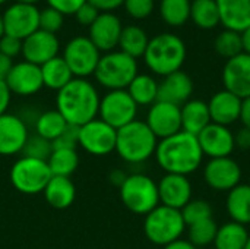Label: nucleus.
I'll use <instances>...</instances> for the list:
<instances>
[{
    "label": "nucleus",
    "mask_w": 250,
    "mask_h": 249,
    "mask_svg": "<svg viewBox=\"0 0 250 249\" xmlns=\"http://www.w3.org/2000/svg\"><path fill=\"white\" fill-rule=\"evenodd\" d=\"M154 157L166 173L189 176L201 167L205 156L198 138L180 131L168 138L160 139Z\"/></svg>",
    "instance_id": "1"
},
{
    "label": "nucleus",
    "mask_w": 250,
    "mask_h": 249,
    "mask_svg": "<svg viewBox=\"0 0 250 249\" xmlns=\"http://www.w3.org/2000/svg\"><path fill=\"white\" fill-rule=\"evenodd\" d=\"M100 100L101 97L92 82L85 78H73L57 91L56 110L67 125L79 128L98 117Z\"/></svg>",
    "instance_id": "2"
},
{
    "label": "nucleus",
    "mask_w": 250,
    "mask_h": 249,
    "mask_svg": "<svg viewBox=\"0 0 250 249\" xmlns=\"http://www.w3.org/2000/svg\"><path fill=\"white\" fill-rule=\"evenodd\" d=\"M186 56L188 50L185 41L176 34L164 32L149 40L144 60L152 73L164 78L170 73L182 70Z\"/></svg>",
    "instance_id": "3"
},
{
    "label": "nucleus",
    "mask_w": 250,
    "mask_h": 249,
    "mask_svg": "<svg viewBox=\"0 0 250 249\" xmlns=\"http://www.w3.org/2000/svg\"><path fill=\"white\" fill-rule=\"evenodd\" d=\"M158 139L148 128L145 120H133L117 129L116 153L129 164H141L149 160L157 150Z\"/></svg>",
    "instance_id": "4"
},
{
    "label": "nucleus",
    "mask_w": 250,
    "mask_h": 249,
    "mask_svg": "<svg viewBox=\"0 0 250 249\" xmlns=\"http://www.w3.org/2000/svg\"><path fill=\"white\" fill-rule=\"evenodd\" d=\"M185 230L186 225L180 210H174L161 204L148 213L144 220V233L146 239L157 247L164 248L182 239Z\"/></svg>",
    "instance_id": "5"
},
{
    "label": "nucleus",
    "mask_w": 250,
    "mask_h": 249,
    "mask_svg": "<svg viewBox=\"0 0 250 249\" xmlns=\"http://www.w3.org/2000/svg\"><path fill=\"white\" fill-rule=\"evenodd\" d=\"M138 75L136 59L127 56L123 51H108L100 57L94 76L97 82L108 90H126L133 78Z\"/></svg>",
    "instance_id": "6"
},
{
    "label": "nucleus",
    "mask_w": 250,
    "mask_h": 249,
    "mask_svg": "<svg viewBox=\"0 0 250 249\" xmlns=\"http://www.w3.org/2000/svg\"><path fill=\"white\" fill-rule=\"evenodd\" d=\"M119 192L123 205L138 216H146L160 205L158 183L144 173L127 175Z\"/></svg>",
    "instance_id": "7"
},
{
    "label": "nucleus",
    "mask_w": 250,
    "mask_h": 249,
    "mask_svg": "<svg viewBox=\"0 0 250 249\" xmlns=\"http://www.w3.org/2000/svg\"><path fill=\"white\" fill-rule=\"evenodd\" d=\"M12 186L23 195L42 194L47 183L53 178L47 160L22 156L18 158L9 172Z\"/></svg>",
    "instance_id": "8"
},
{
    "label": "nucleus",
    "mask_w": 250,
    "mask_h": 249,
    "mask_svg": "<svg viewBox=\"0 0 250 249\" xmlns=\"http://www.w3.org/2000/svg\"><path fill=\"white\" fill-rule=\"evenodd\" d=\"M138 106L126 90L108 91L100 100L98 119L114 128L116 131L136 120Z\"/></svg>",
    "instance_id": "9"
},
{
    "label": "nucleus",
    "mask_w": 250,
    "mask_h": 249,
    "mask_svg": "<svg viewBox=\"0 0 250 249\" xmlns=\"http://www.w3.org/2000/svg\"><path fill=\"white\" fill-rule=\"evenodd\" d=\"M116 139L117 131L98 117L78 128V145L95 157L111 154L116 150Z\"/></svg>",
    "instance_id": "10"
},
{
    "label": "nucleus",
    "mask_w": 250,
    "mask_h": 249,
    "mask_svg": "<svg viewBox=\"0 0 250 249\" xmlns=\"http://www.w3.org/2000/svg\"><path fill=\"white\" fill-rule=\"evenodd\" d=\"M62 57L75 78L86 79V76L94 75L101 54L89 37H75L66 44Z\"/></svg>",
    "instance_id": "11"
},
{
    "label": "nucleus",
    "mask_w": 250,
    "mask_h": 249,
    "mask_svg": "<svg viewBox=\"0 0 250 249\" xmlns=\"http://www.w3.org/2000/svg\"><path fill=\"white\" fill-rule=\"evenodd\" d=\"M204 179L211 189L217 192H230L240 185L242 169L231 157L209 158L204 169Z\"/></svg>",
    "instance_id": "12"
},
{
    "label": "nucleus",
    "mask_w": 250,
    "mask_h": 249,
    "mask_svg": "<svg viewBox=\"0 0 250 249\" xmlns=\"http://www.w3.org/2000/svg\"><path fill=\"white\" fill-rule=\"evenodd\" d=\"M3 16L4 34L25 40L32 32L40 29V10L34 4L15 3L6 9Z\"/></svg>",
    "instance_id": "13"
},
{
    "label": "nucleus",
    "mask_w": 250,
    "mask_h": 249,
    "mask_svg": "<svg viewBox=\"0 0 250 249\" xmlns=\"http://www.w3.org/2000/svg\"><path fill=\"white\" fill-rule=\"evenodd\" d=\"M145 123L158 141L168 138L182 131L180 107L166 101H155L148 110Z\"/></svg>",
    "instance_id": "14"
},
{
    "label": "nucleus",
    "mask_w": 250,
    "mask_h": 249,
    "mask_svg": "<svg viewBox=\"0 0 250 249\" xmlns=\"http://www.w3.org/2000/svg\"><path fill=\"white\" fill-rule=\"evenodd\" d=\"M4 81H6L10 92L15 95H19V97L34 95V94L40 92V90L44 87L41 68L34 63H29L26 60L13 63V66Z\"/></svg>",
    "instance_id": "15"
},
{
    "label": "nucleus",
    "mask_w": 250,
    "mask_h": 249,
    "mask_svg": "<svg viewBox=\"0 0 250 249\" xmlns=\"http://www.w3.org/2000/svg\"><path fill=\"white\" fill-rule=\"evenodd\" d=\"M29 131L22 117L4 113L0 116V156L10 157L23 151Z\"/></svg>",
    "instance_id": "16"
},
{
    "label": "nucleus",
    "mask_w": 250,
    "mask_h": 249,
    "mask_svg": "<svg viewBox=\"0 0 250 249\" xmlns=\"http://www.w3.org/2000/svg\"><path fill=\"white\" fill-rule=\"evenodd\" d=\"M196 138L204 156L209 158L230 157L236 150L234 134L230 131L229 126L211 122Z\"/></svg>",
    "instance_id": "17"
},
{
    "label": "nucleus",
    "mask_w": 250,
    "mask_h": 249,
    "mask_svg": "<svg viewBox=\"0 0 250 249\" xmlns=\"http://www.w3.org/2000/svg\"><path fill=\"white\" fill-rule=\"evenodd\" d=\"M221 78L224 90L233 92L242 100L250 97V54L243 51L227 60Z\"/></svg>",
    "instance_id": "18"
},
{
    "label": "nucleus",
    "mask_w": 250,
    "mask_h": 249,
    "mask_svg": "<svg viewBox=\"0 0 250 249\" xmlns=\"http://www.w3.org/2000/svg\"><path fill=\"white\" fill-rule=\"evenodd\" d=\"M59 38L56 34L37 29L22 41V56L26 62L37 66L44 65L53 57L59 56Z\"/></svg>",
    "instance_id": "19"
},
{
    "label": "nucleus",
    "mask_w": 250,
    "mask_h": 249,
    "mask_svg": "<svg viewBox=\"0 0 250 249\" xmlns=\"http://www.w3.org/2000/svg\"><path fill=\"white\" fill-rule=\"evenodd\" d=\"M160 204L182 210L192 200V183L188 176L166 173L158 182Z\"/></svg>",
    "instance_id": "20"
},
{
    "label": "nucleus",
    "mask_w": 250,
    "mask_h": 249,
    "mask_svg": "<svg viewBox=\"0 0 250 249\" xmlns=\"http://www.w3.org/2000/svg\"><path fill=\"white\" fill-rule=\"evenodd\" d=\"M123 25L111 12H101L89 26V40L100 51H113L119 45Z\"/></svg>",
    "instance_id": "21"
},
{
    "label": "nucleus",
    "mask_w": 250,
    "mask_h": 249,
    "mask_svg": "<svg viewBox=\"0 0 250 249\" xmlns=\"http://www.w3.org/2000/svg\"><path fill=\"white\" fill-rule=\"evenodd\" d=\"M192 94L193 81L183 70L170 73L164 76L161 82H158V101H166L182 107L192 98Z\"/></svg>",
    "instance_id": "22"
},
{
    "label": "nucleus",
    "mask_w": 250,
    "mask_h": 249,
    "mask_svg": "<svg viewBox=\"0 0 250 249\" xmlns=\"http://www.w3.org/2000/svg\"><path fill=\"white\" fill-rule=\"evenodd\" d=\"M211 122L223 126H230L240 120L242 98L227 90L215 92L208 101Z\"/></svg>",
    "instance_id": "23"
},
{
    "label": "nucleus",
    "mask_w": 250,
    "mask_h": 249,
    "mask_svg": "<svg viewBox=\"0 0 250 249\" xmlns=\"http://www.w3.org/2000/svg\"><path fill=\"white\" fill-rule=\"evenodd\" d=\"M226 29L243 32L250 26V0H215Z\"/></svg>",
    "instance_id": "24"
},
{
    "label": "nucleus",
    "mask_w": 250,
    "mask_h": 249,
    "mask_svg": "<svg viewBox=\"0 0 250 249\" xmlns=\"http://www.w3.org/2000/svg\"><path fill=\"white\" fill-rule=\"evenodd\" d=\"M182 113V131L198 136L209 123V109L208 103L196 98H190L180 107Z\"/></svg>",
    "instance_id": "25"
},
{
    "label": "nucleus",
    "mask_w": 250,
    "mask_h": 249,
    "mask_svg": "<svg viewBox=\"0 0 250 249\" xmlns=\"http://www.w3.org/2000/svg\"><path fill=\"white\" fill-rule=\"evenodd\" d=\"M44 198L53 208H69L76 198V186L70 178L53 176L44 189Z\"/></svg>",
    "instance_id": "26"
},
{
    "label": "nucleus",
    "mask_w": 250,
    "mask_h": 249,
    "mask_svg": "<svg viewBox=\"0 0 250 249\" xmlns=\"http://www.w3.org/2000/svg\"><path fill=\"white\" fill-rule=\"evenodd\" d=\"M226 208L231 222L239 225H250V185L240 183L227 192Z\"/></svg>",
    "instance_id": "27"
},
{
    "label": "nucleus",
    "mask_w": 250,
    "mask_h": 249,
    "mask_svg": "<svg viewBox=\"0 0 250 249\" xmlns=\"http://www.w3.org/2000/svg\"><path fill=\"white\" fill-rule=\"evenodd\" d=\"M126 91L138 107H151L158 101V82L148 73H138Z\"/></svg>",
    "instance_id": "28"
},
{
    "label": "nucleus",
    "mask_w": 250,
    "mask_h": 249,
    "mask_svg": "<svg viewBox=\"0 0 250 249\" xmlns=\"http://www.w3.org/2000/svg\"><path fill=\"white\" fill-rule=\"evenodd\" d=\"M40 68H41L44 87L53 91H60L75 78L62 56L53 57L51 60L41 65Z\"/></svg>",
    "instance_id": "29"
},
{
    "label": "nucleus",
    "mask_w": 250,
    "mask_h": 249,
    "mask_svg": "<svg viewBox=\"0 0 250 249\" xmlns=\"http://www.w3.org/2000/svg\"><path fill=\"white\" fill-rule=\"evenodd\" d=\"M249 238L246 226L236 222H227L218 226L214 247L215 249H245Z\"/></svg>",
    "instance_id": "30"
},
{
    "label": "nucleus",
    "mask_w": 250,
    "mask_h": 249,
    "mask_svg": "<svg viewBox=\"0 0 250 249\" xmlns=\"http://www.w3.org/2000/svg\"><path fill=\"white\" fill-rule=\"evenodd\" d=\"M148 43H149V38L141 26H138V25L123 26L120 40H119L120 51L126 53L127 56H130L133 59L144 57Z\"/></svg>",
    "instance_id": "31"
},
{
    "label": "nucleus",
    "mask_w": 250,
    "mask_h": 249,
    "mask_svg": "<svg viewBox=\"0 0 250 249\" xmlns=\"http://www.w3.org/2000/svg\"><path fill=\"white\" fill-rule=\"evenodd\" d=\"M47 164L53 176L70 178L79 166V154L76 148H53Z\"/></svg>",
    "instance_id": "32"
},
{
    "label": "nucleus",
    "mask_w": 250,
    "mask_h": 249,
    "mask_svg": "<svg viewBox=\"0 0 250 249\" xmlns=\"http://www.w3.org/2000/svg\"><path fill=\"white\" fill-rule=\"evenodd\" d=\"M67 122L57 110H47L41 113L34 123L35 134L50 142L56 141L67 128Z\"/></svg>",
    "instance_id": "33"
},
{
    "label": "nucleus",
    "mask_w": 250,
    "mask_h": 249,
    "mask_svg": "<svg viewBox=\"0 0 250 249\" xmlns=\"http://www.w3.org/2000/svg\"><path fill=\"white\" fill-rule=\"evenodd\" d=\"M190 19L202 29H212L220 22V10L215 0H192Z\"/></svg>",
    "instance_id": "34"
},
{
    "label": "nucleus",
    "mask_w": 250,
    "mask_h": 249,
    "mask_svg": "<svg viewBox=\"0 0 250 249\" xmlns=\"http://www.w3.org/2000/svg\"><path fill=\"white\" fill-rule=\"evenodd\" d=\"M190 0H161L160 15L170 26H182L190 19Z\"/></svg>",
    "instance_id": "35"
},
{
    "label": "nucleus",
    "mask_w": 250,
    "mask_h": 249,
    "mask_svg": "<svg viewBox=\"0 0 250 249\" xmlns=\"http://www.w3.org/2000/svg\"><path fill=\"white\" fill-rule=\"evenodd\" d=\"M217 232H218V226L215 220L211 217L188 226V241L196 248H204L214 244Z\"/></svg>",
    "instance_id": "36"
},
{
    "label": "nucleus",
    "mask_w": 250,
    "mask_h": 249,
    "mask_svg": "<svg viewBox=\"0 0 250 249\" xmlns=\"http://www.w3.org/2000/svg\"><path fill=\"white\" fill-rule=\"evenodd\" d=\"M214 48L215 51L224 57L226 60H230L240 53H243V41H242V34L230 29H224L220 32L214 41Z\"/></svg>",
    "instance_id": "37"
},
{
    "label": "nucleus",
    "mask_w": 250,
    "mask_h": 249,
    "mask_svg": "<svg viewBox=\"0 0 250 249\" xmlns=\"http://www.w3.org/2000/svg\"><path fill=\"white\" fill-rule=\"evenodd\" d=\"M182 217L185 220L186 227L190 225H195L198 222L207 220L212 217V207L205 200H190L182 210Z\"/></svg>",
    "instance_id": "38"
},
{
    "label": "nucleus",
    "mask_w": 250,
    "mask_h": 249,
    "mask_svg": "<svg viewBox=\"0 0 250 249\" xmlns=\"http://www.w3.org/2000/svg\"><path fill=\"white\" fill-rule=\"evenodd\" d=\"M53 151V145L50 141L38 136L37 134L29 135L25 147H23V156L32 157V158H40V160H47Z\"/></svg>",
    "instance_id": "39"
},
{
    "label": "nucleus",
    "mask_w": 250,
    "mask_h": 249,
    "mask_svg": "<svg viewBox=\"0 0 250 249\" xmlns=\"http://www.w3.org/2000/svg\"><path fill=\"white\" fill-rule=\"evenodd\" d=\"M63 16L64 15L50 6L40 10V29L56 34L63 26Z\"/></svg>",
    "instance_id": "40"
},
{
    "label": "nucleus",
    "mask_w": 250,
    "mask_h": 249,
    "mask_svg": "<svg viewBox=\"0 0 250 249\" xmlns=\"http://www.w3.org/2000/svg\"><path fill=\"white\" fill-rule=\"evenodd\" d=\"M123 6L132 18L145 19L152 13L155 3L154 0H125Z\"/></svg>",
    "instance_id": "41"
},
{
    "label": "nucleus",
    "mask_w": 250,
    "mask_h": 249,
    "mask_svg": "<svg viewBox=\"0 0 250 249\" xmlns=\"http://www.w3.org/2000/svg\"><path fill=\"white\" fill-rule=\"evenodd\" d=\"M0 53L10 57V59L22 54V40L4 34L0 38Z\"/></svg>",
    "instance_id": "42"
},
{
    "label": "nucleus",
    "mask_w": 250,
    "mask_h": 249,
    "mask_svg": "<svg viewBox=\"0 0 250 249\" xmlns=\"http://www.w3.org/2000/svg\"><path fill=\"white\" fill-rule=\"evenodd\" d=\"M53 148H76L78 145V128L69 125L66 131L51 142Z\"/></svg>",
    "instance_id": "43"
},
{
    "label": "nucleus",
    "mask_w": 250,
    "mask_h": 249,
    "mask_svg": "<svg viewBox=\"0 0 250 249\" xmlns=\"http://www.w3.org/2000/svg\"><path fill=\"white\" fill-rule=\"evenodd\" d=\"M100 15V10L97 7H94L91 3L85 1L76 12H75V18L76 21L81 23V25H88L91 26L94 23V21L98 18Z\"/></svg>",
    "instance_id": "44"
},
{
    "label": "nucleus",
    "mask_w": 250,
    "mask_h": 249,
    "mask_svg": "<svg viewBox=\"0 0 250 249\" xmlns=\"http://www.w3.org/2000/svg\"><path fill=\"white\" fill-rule=\"evenodd\" d=\"M86 0H47L48 6L59 10L62 15H75V12Z\"/></svg>",
    "instance_id": "45"
},
{
    "label": "nucleus",
    "mask_w": 250,
    "mask_h": 249,
    "mask_svg": "<svg viewBox=\"0 0 250 249\" xmlns=\"http://www.w3.org/2000/svg\"><path fill=\"white\" fill-rule=\"evenodd\" d=\"M10 101H12V92H10L6 81L0 79V116L7 113Z\"/></svg>",
    "instance_id": "46"
},
{
    "label": "nucleus",
    "mask_w": 250,
    "mask_h": 249,
    "mask_svg": "<svg viewBox=\"0 0 250 249\" xmlns=\"http://www.w3.org/2000/svg\"><path fill=\"white\" fill-rule=\"evenodd\" d=\"M100 12H113L123 4L125 0H86Z\"/></svg>",
    "instance_id": "47"
},
{
    "label": "nucleus",
    "mask_w": 250,
    "mask_h": 249,
    "mask_svg": "<svg viewBox=\"0 0 250 249\" xmlns=\"http://www.w3.org/2000/svg\"><path fill=\"white\" fill-rule=\"evenodd\" d=\"M234 144H236V148L242 151L250 150V129L242 128L237 134H234Z\"/></svg>",
    "instance_id": "48"
},
{
    "label": "nucleus",
    "mask_w": 250,
    "mask_h": 249,
    "mask_svg": "<svg viewBox=\"0 0 250 249\" xmlns=\"http://www.w3.org/2000/svg\"><path fill=\"white\" fill-rule=\"evenodd\" d=\"M240 120H242V123H243V128L250 129V97L242 100Z\"/></svg>",
    "instance_id": "49"
},
{
    "label": "nucleus",
    "mask_w": 250,
    "mask_h": 249,
    "mask_svg": "<svg viewBox=\"0 0 250 249\" xmlns=\"http://www.w3.org/2000/svg\"><path fill=\"white\" fill-rule=\"evenodd\" d=\"M12 66H13L12 59L0 53V79H3V81L6 79V76L9 75Z\"/></svg>",
    "instance_id": "50"
},
{
    "label": "nucleus",
    "mask_w": 250,
    "mask_h": 249,
    "mask_svg": "<svg viewBox=\"0 0 250 249\" xmlns=\"http://www.w3.org/2000/svg\"><path fill=\"white\" fill-rule=\"evenodd\" d=\"M126 178H127V175L123 172V170H113L111 173H110V182L114 185V186H122L123 185V182L126 181Z\"/></svg>",
    "instance_id": "51"
},
{
    "label": "nucleus",
    "mask_w": 250,
    "mask_h": 249,
    "mask_svg": "<svg viewBox=\"0 0 250 249\" xmlns=\"http://www.w3.org/2000/svg\"><path fill=\"white\" fill-rule=\"evenodd\" d=\"M163 249H198L196 247H193L188 239H179L167 247H164Z\"/></svg>",
    "instance_id": "52"
},
{
    "label": "nucleus",
    "mask_w": 250,
    "mask_h": 249,
    "mask_svg": "<svg viewBox=\"0 0 250 249\" xmlns=\"http://www.w3.org/2000/svg\"><path fill=\"white\" fill-rule=\"evenodd\" d=\"M242 41H243V51L250 54V26L242 32Z\"/></svg>",
    "instance_id": "53"
},
{
    "label": "nucleus",
    "mask_w": 250,
    "mask_h": 249,
    "mask_svg": "<svg viewBox=\"0 0 250 249\" xmlns=\"http://www.w3.org/2000/svg\"><path fill=\"white\" fill-rule=\"evenodd\" d=\"M18 3H25V4H34L35 6V3H38L40 0H16Z\"/></svg>",
    "instance_id": "54"
},
{
    "label": "nucleus",
    "mask_w": 250,
    "mask_h": 249,
    "mask_svg": "<svg viewBox=\"0 0 250 249\" xmlns=\"http://www.w3.org/2000/svg\"><path fill=\"white\" fill-rule=\"evenodd\" d=\"M4 35V26H3V16L0 15V38Z\"/></svg>",
    "instance_id": "55"
},
{
    "label": "nucleus",
    "mask_w": 250,
    "mask_h": 249,
    "mask_svg": "<svg viewBox=\"0 0 250 249\" xmlns=\"http://www.w3.org/2000/svg\"><path fill=\"white\" fill-rule=\"evenodd\" d=\"M245 249H250V238H249V241H248V244H246V248Z\"/></svg>",
    "instance_id": "56"
},
{
    "label": "nucleus",
    "mask_w": 250,
    "mask_h": 249,
    "mask_svg": "<svg viewBox=\"0 0 250 249\" xmlns=\"http://www.w3.org/2000/svg\"><path fill=\"white\" fill-rule=\"evenodd\" d=\"M4 1H7V0H0V4H3Z\"/></svg>",
    "instance_id": "57"
},
{
    "label": "nucleus",
    "mask_w": 250,
    "mask_h": 249,
    "mask_svg": "<svg viewBox=\"0 0 250 249\" xmlns=\"http://www.w3.org/2000/svg\"><path fill=\"white\" fill-rule=\"evenodd\" d=\"M249 185H250V183H249Z\"/></svg>",
    "instance_id": "58"
}]
</instances>
